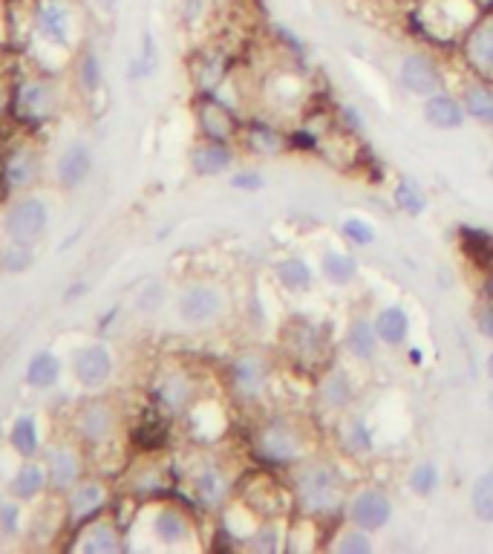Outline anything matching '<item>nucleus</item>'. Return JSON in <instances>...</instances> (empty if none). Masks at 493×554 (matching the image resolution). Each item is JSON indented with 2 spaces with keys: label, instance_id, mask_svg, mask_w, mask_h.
<instances>
[{
  "label": "nucleus",
  "instance_id": "nucleus-1",
  "mask_svg": "<svg viewBox=\"0 0 493 554\" xmlns=\"http://www.w3.org/2000/svg\"><path fill=\"white\" fill-rule=\"evenodd\" d=\"M344 485L332 468H306L297 479V500L309 514H332L341 505Z\"/></svg>",
  "mask_w": 493,
  "mask_h": 554
},
{
  "label": "nucleus",
  "instance_id": "nucleus-2",
  "mask_svg": "<svg viewBox=\"0 0 493 554\" xmlns=\"http://www.w3.org/2000/svg\"><path fill=\"white\" fill-rule=\"evenodd\" d=\"M254 451L269 465H289V462H295L297 456H300V442H297V436L286 425H269V428H263L257 433Z\"/></svg>",
  "mask_w": 493,
  "mask_h": 554
},
{
  "label": "nucleus",
  "instance_id": "nucleus-3",
  "mask_svg": "<svg viewBox=\"0 0 493 554\" xmlns=\"http://www.w3.org/2000/svg\"><path fill=\"white\" fill-rule=\"evenodd\" d=\"M393 517V505L387 500L384 491L370 488V491H361L352 503H349V520L364 531H378L384 529Z\"/></svg>",
  "mask_w": 493,
  "mask_h": 554
},
{
  "label": "nucleus",
  "instance_id": "nucleus-4",
  "mask_svg": "<svg viewBox=\"0 0 493 554\" xmlns=\"http://www.w3.org/2000/svg\"><path fill=\"white\" fill-rule=\"evenodd\" d=\"M401 84L410 90V93H416V96H433V93H439L444 84L442 70L436 67V61L433 58H427V55H407L404 61H401Z\"/></svg>",
  "mask_w": 493,
  "mask_h": 554
},
{
  "label": "nucleus",
  "instance_id": "nucleus-5",
  "mask_svg": "<svg viewBox=\"0 0 493 554\" xmlns=\"http://www.w3.org/2000/svg\"><path fill=\"white\" fill-rule=\"evenodd\" d=\"M47 226V211L38 200L15 202L6 214V231L18 240V243H32Z\"/></svg>",
  "mask_w": 493,
  "mask_h": 554
},
{
  "label": "nucleus",
  "instance_id": "nucleus-6",
  "mask_svg": "<svg viewBox=\"0 0 493 554\" xmlns=\"http://www.w3.org/2000/svg\"><path fill=\"white\" fill-rule=\"evenodd\" d=\"M222 312V298L211 286H191L179 298V315L188 324H208Z\"/></svg>",
  "mask_w": 493,
  "mask_h": 554
},
{
  "label": "nucleus",
  "instance_id": "nucleus-7",
  "mask_svg": "<svg viewBox=\"0 0 493 554\" xmlns=\"http://www.w3.org/2000/svg\"><path fill=\"white\" fill-rule=\"evenodd\" d=\"M55 107V96L47 84L41 81H26L21 93L15 96V113L26 119V122H44L52 116Z\"/></svg>",
  "mask_w": 493,
  "mask_h": 554
},
{
  "label": "nucleus",
  "instance_id": "nucleus-8",
  "mask_svg": "<svg viewBox=\"0 0 493 554\" xmlns=\"http://www.w3.org/2000/svg\"><path fill=\"white\" fill-rule=\"evenodd\" d=\"M465 58L479 76H493V18L470 29L465 38Z\"/></svg>",
  "mask_w": 493,
  "mask_h": 554
},
{
  "label": "nucleus",
  "instance_id": "nucleus-9",
  "mask_svg": "<svg viewBox=\"0 0 493 554\" xmlns=\"http://www.w3.org/2000/svg\"><path fill=\"white\" fill-rule=\"evenodd\" d=\"M73 367L75 376L84 387H101L113 373V358L101 344H93V347H84L81 353L75 355Z\"/></svg>",
  "mask_w": 493,
  "mask_h": 554
},
{
  "label": "nucleus",
  "instance_id": "nucleus-10",
  "mask_svg": "<svg viewBox=\"0 0 493 554\" xmlns=\"http://www.w3.org/2000/svg\"><path fill=\"white\" fill-rule=\"evenodd\" d=\"M295 327H289L286 344L300 364H315V358L326 350V338L318 327H312L309 321H292Z\"/></svg>",
  "mask_w": 493,
  "mask_h": 554
},
{
  "label": "nucleus",
  "instance_id": "nucleus-11",
  "mask_svg": "<svg viewBox=\"0 0 493 554\" xmlns=\"http://www.w3.org/2000/svg\"><path fill=\"white\" fill-rule=\"evenodd\" d=\"M424 119L436 130H456L465 125V107L447 93H433L424 104Z\"/></svg>",
  "mask_w": 493,
  "mask_h": 554
},
{
  "label": "nucleus",
  "instance_id": "nucleus-12",
  "mask_svg": "<svg viewBox=\"0 0 493 554\" xmlns=\"http://www.w3.org/2000/svg\"><path fill=\"white\" fill-rule=\"evenodd\" d=\"M38 29H41V35H47L55 44H64L67 41V32H70V12H67V6H61L55 0H44L38 6Z\"/></svg>",
  "mask_w": 493,
  "mask_h": 554
},
{
  "label": "nucleus",
  "instance_id": "nucleus-13",
  "mask_svg": "<svg viewBox=\"0 0 493 554\" xmlns=\"http://www.w3.org/2000/svg\"><path fill=\"white\" fill-rule=\"evenodd\" d=\"M375 332H378V338H381L384 344H390V347L404 344L407 335H410V318H407V312L398 309V306H387V309L375 318Z\"/></svg>",
  "mask_w": 493,
  "mask_h": 554
},
{
  "label": "nucleus",
  "instance_id": "nucleus-14",
  "mask_svg": "<svg viewBox=\"0 0 493 554\" xmlns=\"http://www.w3.org/2000/svg\"><path fill=\"white\" fill-rule=\"evenodd\" d=\"M199 122H202V130L211 136V142H225L234 136V116L220 107L217 101H205L202 110H199Z\"/></svg>",
  "mask_w": 493,
  "mask_h": 554
},
{
  "label": "nucleus",
  "instance_id": "nucleus-15",
  "mask_svg": "<svg viewBox=\"0 0 493 554\" xmlns=\"http://www.w3.org/2000/svg\"><path fill=\"white\" fill-rule=\"evenodd\" d=\"M194 168L202 177H217L231 168V151L222 142H208L194 151Z\"/></svg>",
  "mask_w": 493,
  "mask_h": 554
},
{
  "label": "nucleus",
  "instance_id": "nucleus-16",
  "mask_svg": "<svg viewBox=\"0 0 493 554\" xmlns=\"http://www.w3.org/2000/svg\"><path fill=\"white\" fill-rule=\"evenodd\" d=\"M465 113L470 119H476L479 125L493 127V87H485V84H473L465 90Z\"/></svg>",
  "mask_w": 493,
  "mask_h": 554
},
{
  "label": "nucleus",
  "instance_id": "nucleus-17",
  "mask_svg": "<svg viewBox=\"0 0 493 554\" xmlns=\"http://www.w3.org/2000/svg\"><path fill=\"white\" fill-rule=\"evenodd\" d=\"M153 531H156L159 540H165L168 546H173V543H182L191 529H188V520H185L179 511L162 508V511L156 514V520H153Z\"/></svg>",
  "mask_w": 493,
  "mask_h": 554
},
{
  "label": "nucleus",
  "instance_id": "nucleus-18",
  "mask_svg": "<svg viewBox=\"0 0 493 554\" xmlns=\"http://www.w3.org/2000/svg\"><path fill=\"white\" fill-rule=\"evenodd\" d=\"M78 471H81L78 456H75L70 448H58V451H52L50 479L55 488H70L75 479H78Z\"/></svg>",
  "mask_w": 493,
  "mask_h": 554
},
{
  "label": "nucleus",
  "instance_id": "nucleus-19",
  "mask_svg": "<svg viewBox=\"0 0 493 554\" xmlns=\"http://www.w3.org/2000/svg\"><path fill=\"white\" fill-rule=\"evenodd\" d=\"M231 376H234V384H237V387L254 393V390L266 381V364H263L260 358H254V355H246V358H240V361L234 364Z\"/></svg>",
  "mask_w": 493,
  "mask_h": 554
},
{
  "label": "nucleus",
  "instance_id": "nucleus-20",
  "mask_svg": "<svg viewBox=\"0 0 493 554\" xmlns=\"http://www.w3.org/2000/svg\"><path fill=\"white\" fill-rule=\"evenodd\" d=\"M58 174H61V179H64L70 188H75L81 179L90 174V153H87V148H70V151L64 153Z\"/></svg>",
  "mask_w": 493,
  "mask_h": 554
},
{
  "label": "nucleus",
  "instance_id": "nucleus-21",
  "mask_svg": "<svg viewBox=\"0 0 493 554\" xmlns=\"http://www.w3.org/2000/svg\"><path fill=\"white\" fill-rule=\"evenodd\" d=\"M277 277H280V283L286 286V289H292V292H303V289H309L312 286V269L303 263V260H283L280 266H277Z\"/></svg>",
  "mask_w": 493,
  "mask_h": 554
},
{
  "label": "nucleus",
  "instance_id": "nucleus-22",
  "mask_svg": "<svg viewBox=\"0 0 493 554\" xmlns=\"http://www.w3.org/2000/svg\"><path fill=\"white\" fill-rule=\"evenodd\" d=\"M355 272H358V263L349 254L329 252L323 257V275H326V280H332L335 286H346L355 277Z\"/></svg>",
  "mask_w": 493,
  "mask_h": 554
},
{
  "label": "nucleus",
  "instance_id": "nucleus-23",
  "mask_svg": "<svg viewBox=\"0 0 493 554\" xmlns=\"http://www.w3.org/2000/svg\"><path fill=\"white\" fill-rule=\"evenodd\" d=\"M473 514L482 520V523H493V471L482 474L473 485Z\"/></svg>",
  "mask_w": 493,
  "mask_h": 554
},
{
  "label": "nucleus",
  "instance_id": "nucleus-24",
  "mask_svg": "<svg viewBox=\"0 0 493 554\" xmlns=\"http://www.w3.org/2000/svg\"><path fill=\"white\" fill-rule=\"evenodd\" d=\"M375 324L370 321H355L352 327H349V335H346V341H349V353L358 355V358H372L375 353Z\"/></svg>",
  "mask_w": 493,
  "mask_h": 554
},
{
  "label": "nucleus",
  "instance_id": "nucleus-25",
  "mask_svg": "<svg viewBox=\"0 0 493 554\" xmlns=\"http://www.w3.org/2000/svg\"><path fill=\"white\" fill-rule=\"evenodd\" d=\"M101 503H104V488L96 485V482H90V485H81V488L75 491L73 500H70V508H73V517L84 520V517H90L93 511H99Z\"/></svg>",
  "mask_w": 493,
  "mask_h": 554
},
{
  "label": "nucleus",
  "instance_id": "nucleus-26",
  "mask_svg": "<svg viewBox=\"0 0 493 554\" xmlns=\"http://www.w3.org/2000/svg\"><path fill=\"white\" fill-rule=\"evenodd\" d=\"M197 497H199V503L208 505V508H214V505L222 503V497H225V479L220 477V471L208 468V471H202V474H199Z\"/></svg>",
  "mask_w": 493,
  "mask_h": 554
},
{
  "label": "nucleus",
  "instance_id": "nucleus-27",
  "mask_svg": "<svg viewBox=\"0 0 493 554\" xmlns=\"http://www.w3.org/2000/svg\"><path fill=\"white\" fill-rule=\"evenodd\" d=\"M26 378H29L32 387H41V390L50 387V384H55V378H58V361L50 353L35 355L32 364H29V370H26Z\"/></svg>",
  "mask_w": 493,
  "mask_h": 554
},
{
  "label": "nucleus",
  "instance_id": "nucleus-28",
  "mask_svg": "<svg viewBox=\"0 0 493 554\" xmlns=\"http://www.w3.org/2000/svg\"><path fill=\"white\" fill-rule=\"evenodd\" d=\"M395 202H398V208H401L404 214H410V217L424 214V205H427L424 194L416 188V182H410V179H401V182L395 185Z\"/></svg>",
  "mask_w": 493,
  "mask_h": 554
},
{
  "label": "nucleus",
  "instance_id": "nucleus-29",
  "mask_svg": "<svg viewBox=\"0 0 493 554\" xmlns=\"http://www.w3.org/2000/svg\"><path fill=\"white\" fill-rule=\"evenodd\" d=\"M81 433L90 442H101L110 433V413L104 407H87L81 416Z\"/></svg>",
  "mask_w": 493,
  "mask_h": 554
},
{
  "label": "nucleus",
  "instance_id": "nucleus-30",
  "mask_svg": "<svg viewBox=\"0 0 493 554\" xmlns=\"http://www.w3.org/2000/svg\"><path fill=\"white\" fill-rule=\"evenodd\" d=\"M436 485H439V471H436L433 462H421V465L413 468V474H410V491L413 494L427 497V494L436 491Z\"/></svg>",
  "mask_w": 493,
  "mask_h": 554
},
{
  "label": "nucleus",
  "instance_id": "nucleus-31",
  "mask_svg": "<svg viewBox=\"0 0 493 554\" xmlns=\"http://www.w3.org/2000/svg\"><path fill=\"white\" fill-rule=\"evenodd\" d=\"M44 471L38 465H24L15 477V494L18 497H35L44 488Z\"/></svg>",
  "mask_w": 493,
  "mask_h": 554
},
{
  "label": "nucleus",
  "instance_id": "nucleus-32",
  "mask_svg": "<svg viewBox=\"0 0 493 554\" xmlns=\"http://www.w3.org/2000/svg\"><path fill=\"white\" fill-rule=\"evenodd\" d=\"M84 549L87 552H116L119 549V540L110 526H93L87 540H84Z\"/></svg>",
  "mask_w": 493,
  "mask_h": 554
},
{
  "label": "nucleus",
  "instance_id": "nucleus-33",
  "mask_svg": "<svg viewBox=\"0 0 493 554\" xmlns=\"http://www.w3.org/2000/svg\"><path fill=\"white\" fill-rule=\"evenodd\" d=\"M12 442L21 454H32L38 448V433H35V422L32 419H18L12 428Z\"/></svg>",
  "mask_w": 493,
  "mask_h": 554
},
{
  "label": "nucleus",
  "instance_id": "nucleus-34",
  "mask_svg": "<svg viewBox=\"0 0 493 554\" xmlns=\"http://www.w3.org/2000/svg\"><path fill=\"white\" fill-rule=\"evenodd\" d=\"M344 234L352 243H358V246H370V243H375V228H372L367 220H358V217L344 220Z\"/></svg>",
  "mask_w": 493,
  "mask_h": 554
},
{
  "label": "nucleus",
  "instance_id": "nucleus-35",
  "mask_svg": "<svg viewBox=\"0 0 493 554\" xmlns=\"http://www.w3.org/2000/svg\"><path fill=\"white\" fill-rule=\"evenodd\" d=\"M341 554H367L372 549V543L367 540V534L364 529L361 531H346L344 537L338 540V546H335Z\"/></svg>",
  "mask_w": 493,
  "mask_h": 554
},
{
  "label": "nucleus",
  "instance_id": "nucleus-36",
  "mask_svg": "<svg viewBox=\"0 0 493 554\" xmlns=\"http://www.w3.org/2000/svg\"><path fill=\"white\" fill-rule=\"evenodd\" d=\"M35 174V162H32V156H15L12 159V165H9V182L12 185H26L29 179Z\"/></svg>",
  "mask_w": 493,
  "mask_h": 554
},
{
  "label": "nucleus",
  "instance_id": "nucleus-37",
  "mask_svg": "<svg viewBox=\"0 0 493 554\" xmlns=\"http://www.w3.org/2000/svg\"><path fill=\"white\" fill-rule=\"evenodd\" d=\"M188 393H191V390H188L185 378L173 376V378H168V384H165V393H159V396H162V402L168 404V407H173V410H176L179 404L188 399Z\"/></svg>",
  "mask_w": 493,
  "mask_h": 554
},
{
  "label": "nucleus",
  "instance_id": "nucleus-38",
  "mask_svg": "<svg viewBox=\"0 0 493 554\" xmlns=\"http://www.w3.org/2000/svg\"><path fill=\"white\" fill-rule=\"evenodd\" d=\"M251 145L257 148V151L263 153H274L283 148V139L277 136V133H272L269 127H257L254 133H251Z\"/></svg>",
  "mask_w": 493,
  "mask_h": 554
},
{
  "label": "nucleus",
  "instance_id": "nucleus-39",
  "mask_svg": "<svg viewBox=\"0 0 493 554\" xmlns=\"http://www.w3.org/2000/svg\"><path fill=\"white\" fill-rule=\"evenodd\" d=\"M231 185H234L237 191H260V188H263V177L254 174V171H240L237 177L231 179Z\"/></svg>",
  "mask_w": 493,
  "mask_h": 554
},
{
  "label": "nucleus",
  "instance_id": "nucleus-40",
  "mask_svg": "<svg viewBox=\"0 0 493 554\" xmlns=\"http://www.w3.org/2000/svg\"><path fill=\"white\" fill-rule=\"evenodd\" d=\"M159 295H162V289H159V286H150L148 292L139 298V306H142V309H153V306H159Z\"/></svg>",
  "mask_w": 493,
  "mask_h": 554
},
{
  "label": "nucleus",
  "instance_id": "nucleus-41",
  "mask_svg": "<svg viewBox=\"0 0 493 554\" xmlns=\"http://www.w3.org/2000/svg\"><path fill=\"white\" fill-rule=\"evenodd\" d=\"M479 329H482L488 338H493V309H485V312L479 315Z\"/></svg>",
  "mask_w": 493,
  "mask_h": 554
},
{
  "label": "nucleus",
  "instance_id": "nucleus-42",
  "mask_svg": "<svg viewBox=\"0 0 493 554\" xmlns=\"http://www.w3.org/2000/svg\"><path fill=\"white\" fill-rule=\"evenodd\" d=\"M3 110H6V96H3V90H0V116H3Z\"/></svg>",
  "mask_w": 493,
  "mask_h": 554
},
{
  "label": "nucleus",
  "instance_id": "nucleus-43",
  "mask_svg": "<svg viewBox=\"0 0 493 554\" xmlns=\"http://www.w3.org/2000/svg\"><path fill=\"white\" fill-rule=\"evenodd\" d=\"M488 373H491V378H493V353H491V358H488Z\"/></svg>",
  "mask_w": 493,
  "mask_h": 554
},
{
  "label": "nucleus",
  "instance_id": "nucleus-44",
  "mask_svg": "<svg viewBox=\"0 0 493 554\" xmlns=\"http://www.w3.org/2000/svg\"><path fill=\"white\" fill-rule=\"evenodd\" d=\"M101 3H104V6H113V3H116V0H101Z\"/></svg>",
  "mask_w": 493,
  "mask_h": 554
},
{
  "label": "nucleus",
  "instance_id": "nucleus-45",
  "mask_svg": "<svg viewBox=\"0 0 493 554\" xmlns=\"http://www.w3.org/2000/svg\"><path fill=\"white\" fill-rule=\"evenodd\" d=\"M491 177H493V162H491Z\"/></svg>",
  "mask_w": 493,
  "mask_h": 554
}]
</instances>
